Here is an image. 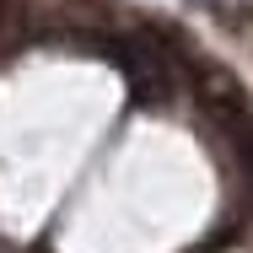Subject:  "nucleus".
I'll return each instance as SVG.
<instances>
[{"instance_id":"obj_1","label":"nucleus","mask_w":253,"mask_h":253,"mask_svg":"<svg viewBox=\"0 0 253 253\" xmlns=\"http://www.w3.org/2000/svg\"><path fill=\"white\" fill-rule=\"evenodd\" d=\"M119 65H124V76H129L135 97L162 102L167 92H172V76H167L162 54H156V49H146V43H124V49H119Z\"/></svg>"}]
</instances>
